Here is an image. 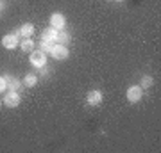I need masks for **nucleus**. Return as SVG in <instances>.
<instances>
[{
	"mask_svg": "<svg viewBox=\"0 0 161 153\" xmlns=\"http://www.w3.org/2000/svg\"><path fill=\"white\" fill-rule=\"evenodd\" d=\"M50 54H52V57H54L56 61H64V59H68L70 52H68V48H66L64 45H58V43H56Z\"/></svg>",
	"mask_w": 161,
	"mask_h": 153,
	"instance_id": "nucleus-4",
	"label": "nucleus"
},
{
	"mask_svg": "<svg viewBox=\"0 0 161 153\" xmlns=\"http://www.w3.org/2000/svg\"><path fill=\"white\" fill-rule=\"evenodd\" d=\"M18 30H20V36H23V38H31V36L34 34V25H32V23H23Z\"/></svg>",
	"mask_w": 161,
	"mask_h": 153,
	"instance_id": "nucleus-10",
	"label": "nucleus"
},
{
	"mask_svg": "<svg viewBox=\"0 0 161 153\" xmlns=\"http://www.w3.org/2000/svg\"><path fill=\"white\" fill-rule=\"evenodd\" d=\"M32 46H34V43H32L31 38H23V41L20 43V48L23 52H32Z\"/></svg>",
	"mask_w": 161,
	"mask_h": 153,
	"instance_id": "nucleus-13",
	"label": "nucleus"
},
{
	"mask_svg": "<svg viewBox=\"0 0 161 153\" xmlns=\"http://www.w3.org/2000/svg\"><path fill=\"white\" fill-rule=\"evenodd\" d=\"M7 89V84H6V79L4 77H0V93H4Z\"/></svg>",
	"mask_w": 161,
	"mask_h": 153,
	"instance_id": "nucleus-16",
	"label": "nucleus"
},
{
	"mask_svg": "<svg viewBox=\"0 0 161 153\" xmlns=\"http://www.w3.org/2000/svg\"><path fill=\"white\" fill-rule=\"evenodd\" d=\"M0 9H2V2H0Z\"/></svg>",
	"mask_w": 161,
	"mask_h": 153,
	"instance_id": "nucleus-18",
	"label": "nucleus"
},
{
	"mask_svg": "<svg viewBox=\"0 0 161 153\" xmlns=\"http://www.w3.org/2000/svg\"><path fill=\"white\" fill-rule=\"evenodd\" d=\"M102 91H98V89H93L88 93V96H86V102L90 103V105H98V103L102 102Z\"/></svg>",
	"mask_w": 161,
	"mask_h": 153,
	"instance_id": "nucleus-8",
	"label": "nucleus"
},
{
	"mask_svg": "<svg viewBox=\"0 0 161 153\" xmlns=\"http://www.w3.org/2000/svg\"><path fill=\"white\" fill-rule=\"evenodd\" d=\"M41 39L48 41V43H52V45H56L58 43V28L54 27H48L43 30V34H41Z\"/></svg>",
	"mask_w": 161,
	"mask_h": 153,
	"instance_id": "nucleus-7",
	"label": "nucleus"
},
{
	"mask_svg": "<svg viewBox=\"0 0 161 153\" xmlns=\"http://www.w3.org/2000/svg\"><path fill=\"white\" fill-rule=\"evenodd\" d=\"M143 96V89L140 87V85H131L129 89H127V100L129 103H138Z\"/></svg>",
	"mask_w": 161,
	"mask_h": 153,
	"instance_id": "nucleus-3",
	"label": "nucleus"
},
{
	"mask_svg": "<svg viewBox=\"0 0 161 153\" xmlns=\"http://www.w3.org/2000/svg\"><path fill=\"white\" fill-rule=\"evenodd\" d=\"M152 84H154V79L150 75H143L142 77V82H140V87L142 89H149V87H152Z\"/></svg>",
	"mask_w": 161,
	"mask_h": 153,
	"instance_id": "nucleus-12",
	"label": "nucleus"
},
{
	"mask_svg": "<svg viewBox=\"0 0 161 153\" xmlns=\"http://www.w3.org/2000/svg\"><path fill=\"white\" fill-rule=\"evenodd\" d=\"M4 105L9 109H14L20 105V94H18V91H7V94L4 96Z\"/></svg>",
	"mask_w": 161,
	"mask_h": 153,
	"instance_id": "nucleus-2",
	"label": "nucleus"
},
{
	"mask_svg": "<svg viewBox=\"0 0 161 153\" xmlns=\"http://www.w3.org/2000/svg\"><path fill=\"white\" fill-rule=\"evenodd\" d=\"M70 41H72V36H70L66 30H63V28H61V30H58V43H61V45L66 46Z\"/></svg>",
	"mask_w": 161,
	"mask_h": 153,
	"instance_id": "nucleus-11",
	"label": "nucleus"
},
{
	"mask_svg": "<svg viewBox=\"0 0 161 153\" xmlns=\"http://www.w3.org/2000/svg\"><path fill=\"white\" fill-rule=\"evenodd\" d=\"M2 105H4V102H2V100H0V107H2Z\"/></svg>",
	"mask_w": 161,
	"mask_h": 153,
	"instance_id": "nucleus-17",
	"label": "nucleus"
},
{
	"mask_svg": "<svg viewBox=\"0 0 161 153\" xmlns=\"http://www.w3.org/2000/svg\"><path fill=\"white\" fill-rule=\"evenodd\" d=\"M116 2H124V0H116Z\"/></svg>",
	"mask_w": 161,
	"mask_h": 153,
	"instance_id": "nucleus-19",
	"label": "nucleus"
},
{
	"mask_svg": "<svg viewBox=\"0 0 161 153\" xmlns=\"http://www.w3.org/2000/svg\"><path fill=\"white\" fill-rule=\"evenodd\" d=\"M52 48H54V45L52 43H48V41L41 39V52H45V54H50Z\"/></svg>",
	"mask_w": 161,
	"mask_h": 153,
	"instance_id": "nucleus-15",
	"label": "nucleus"
},
{
	"mask_svg": "<svg viewBox=\"0 0 161 153\" xmlns=\"http://www.w3.org/2000/svg\"><path fill=\"white\" fill-rule=\"evenodd\" d=\"M64 25H66L64 14H61V13H52L50 14V27L61 30V28H64Z\"/></svg>",
	"mask_w": 161,
	"mask_h": 153,
	"instance_id": "nucleus-5",
	"label": "nucleus"
},
{
	"mask_svg": "<svg viewBox=\"0 0 161 153\" xmlns=\"http://www.w3.org/2000/svg\"><path fill=\"white\" fill-rule=\"evenodd\" d=\"M31 64L34 66V68L41 69V68H45V64H47V54L45 52H31Z\"/></svg>",
	"mask_w": 161,
	"mask_h": 153,
	"instance_id": "nucleus-1",
	"label": "nucleus"
},
{
	"mask_svg": "<svg viewBox=\"0 0 161 153\" xmlns=\"http://www.w3.org/2000/svg\"><path fill=\"white\" fill-rule=\"evenodd\" d=\"M36 82H38V77L36 75H25V79H23L22 84L25 87H32V85H36Z\"/></svg>",
	"mask_w": 161,
	"mask_h": 153,
	"instance_id": "nucleus-14",
	"label": "nucleus"
},
{
	"mask_svg": "<svg viewBox=\"0 0 161 153\" xmlns=\"http://www.w3.org/2000/svg\"><path fill=\"white\" fill-rule=\"evenodd\" d=\"M18 45H20V43H18V36L14 34V32H13V34H6L2 38V46L7 48V50H14Z\"/></svg>",
	"mask_w": 161,
	"mask_h": 153,
	"instance_id": "nucleus-6",
	"label": "nucleus"
},
{
	"mask_svg": "<svg viewBox=\"0 0 161 153\" xmlns=\"http://www.w3.org/2000/svg\"><path fill=\"white\" fill-rule=\"evenodd\" d=\"M4 79H6V84L9 91H18L22 87V82L18 79H14V77H11V75H4Z\"/></svg>",
	"mask_w": 161,
	"mask_h": 153,
	"instance_id": "nucleus-9",
	"label": "nucleus"
}]
</instances>
